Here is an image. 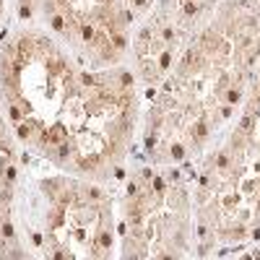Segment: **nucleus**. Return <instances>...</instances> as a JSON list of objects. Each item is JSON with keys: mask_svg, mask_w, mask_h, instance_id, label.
<instances>
[{"mask_svg": "<svg viewBox=\"0 0 260 260\" xmlns=\"http://www.w3.org/2000/svg\"><path fill=\"white\" fill-rule=\"evenodd\" d=\"M63 135H65V130H63V128H55V130L50 133V141H57V138H63Z\"/></svg>", "mask_w": 260, "mask_h": 260, "instance_id": "nucleus-1", "label": "nucleus"}, {"mask_svg": "<svg viewBox=\"0 0 260 260\" xmlns=\"http://www.w3.org/2000/svg\"><path fill=\"white\" fill-rule=\"evenodd\" d=\"M52 26H55V29H63V18H52Z\"/></svg>", "mask_w": 260, "mask_h": 260, "instance_id": "nucleus-2", "label": "nucleus"}]
</instances>
